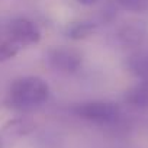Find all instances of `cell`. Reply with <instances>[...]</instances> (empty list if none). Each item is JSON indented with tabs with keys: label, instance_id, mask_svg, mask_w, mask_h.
<instances>
[{
	"label": "cell",
	"instance_id": "3",
	"mask_svg": "<svg viewBox=\"0 0 148 148\" xmlns=\"http://www.w3.org/2000/svg\"><path fill=\"white\" fill-rule=\"evenodd\" d=\"M45 61L49 68L61 74H74L83 65V54L71 47H52L45 54Z\"/></svg>",
	"mask_w": 148,
	"mask_h": 148
},
{
	"label": "cell",
	"instance_id": "6",
	"mask_svg": "<svg viewBox=\"0 0 148 148\" xmlns=\"http://www.w3.org/2000/svg\"><path fill=\"white\" fill-rule=\"evenodd\" d=\"M36 128L35 121L31 116H16L13 119H9L3 128L2 134L5 139H19L22 136H26L32 134Z\"/></svg>",
	"mask_w": 148,
	"mask_h": 148
},
{
	"label": "cell",
	"instance_id": "14",
	"mask_svg": "<svg viewBox=\"0 0 148 148\" xmlns=\"http://www.w3.org/2000/svg\"><path fill=\"white\" fill-rule=\"evenodd\" d=\"M5 145H6V139L3 138L2 134H0V148H5Z\"/></svg>",
	"mask_w": 148,
	"mask_h": 148
},
{
	"label": "cell",
	"instance_id": "5",
	"mask_svg": "<svg viewBox=\"0 0 148 148\" xmlns=\"http://www.w3.org/2000/svg\"><path fill=\"white\" fill-rule=\"evenodd\" d=\"M145 34L147 29L142 22H129L122 25L115 32V39L123 48H135L142 44V41L145 39Z\"/></svg>",
	"mask_w": 148,
	"mask_h": 148
},
{
	"label": "cell",
	"instance_id": "12",
	"mask_svg": "<svg viewBox=\"0 0 148 148\" xmlns=\"http://www.w3.org/2000/svg\"><path fill=\"white\" fill-rule=\"evenodd\" d=\"M116 16V9L113 6H106L103 12H100V22L102 23H108V22H112Z\"/></svg>",
	"mask_w": 148,
	"mask_h": 148
},
{
	"label": "cell",
	"instance_id": "9",
	"mask_svg": "<svg viewBox=\"0 0 148 148\" xmlns=\"http://www.w3.org/2000/svg\"><path fill=\"white\" fill-rule=\"evenodd\" d=\"M21 49H22V47L18 42H15L10 38H6L5 41L0 42V62H6V61L15 58Z\"/></svg>",
	"mask_w": 148,
	"mask_h": 148
},
{
	"label": "cell",
	"instance_id": "2",
	"mask_svg": "<svg viewBox=\"0 0 148 148\" xmlns=\"http://www.w3.org/2000/svg\"><path fill=\"white\" fill-rule=\"evenodd\" d=\"M74 116H77L86 122L105 126L115 128L122 123V110L119 105L106 100H89L82 102L71 108Z\"/></svg>",
	"mask_w": 148,
	"mask_h": 148
},
{
	"label": "cell",
	"instance_id": "13",
	"mask_svg": "<svg viewBox=\"0 0 148 148\" xmlns=\"http://www.w3.org/2000/svg\"><path fill=\"white\" fill-rule=\"evenodd\" d=\"M76 2L80 3V5H83V6H92V5L97 3L99 0H76Z\"/></svg>",
	"mask_w": 148,
	"mask_h": 148
},
{
	"label": "cell",
	"instance_id": "4",
	"mask_svg": "<svg viewBox=\"0 0 148 148\" xmlns=\"http://www.w3.org/2000/svg\"><path fill=\"white\" fill-rule=\"evenodd\" d=\"M6 34H8V38L18 42L22 48L38 44L42 36L38 25L28 18H16L10 21L8 25Z\"/></svg>",
	"mask_w": 148,
	"mask_h": 148
},
{
	"label": "cell",
	"instance_id": "8",
	"mask_svg": "<svg viewBox=\"0 0 148 148\" xmlns=\"http://www.w3.org/2000/svg\"><path fill=\"white\" fill-rule=\"evenodd\" d=\"M97 26L99 23L93 21H74L65 26L64 35L71 41H82V39L92 36L96 32Z\"/></svg>",
	"mask_w": 148,
	"mask_h": 148
},
{
	"label": "cell",
	"instance_id": "11",
	"mask_svg": "<svg viewBox=\"0 0 148 148\" xmlns=\"http://www.w3.org/2000/svg\"><path fill=\"white\" fill-rule=\"evenodd\" d=\"M116 6L134 12V13H142L148 9V0H113Z\"/></svg>",
	"mask_w": 148,
	"mask_h": 148
},
{
	"label": "cell",
	"instance_id": "10",
	"mask_svg": "<svg viewBox=\"0 0 148 148\" xmlns=\"http://www.w3.org/2000/svg\"><path fill=\"white\" fill-rule=\"evenodd\" d=\"M36 142L39 148H61L62 147L61 138L55 132H51V131H44L38 136Z\"/></svg>",
	"mask_w": 148,
	"mask_h": 148
},
{
	"label": "cell",
	"instance_id": "7",
	"mask_svg": "<svg viewBox=\"0 0 148 148\" xmlns=\"http://www.w3.org/2000/svg\"><path fill=\"white\" fill-rule=\"evenodd\" d=\"M123 100L134 109L148 110V82H139L129 87L123 95Z\"/></svg>",
	"mask_w": 148,
	"mask_h": 148
},
{
	"label": "cell",
	"instance_id": "1",
	"mask_svg": "<svg viewBox=\"0 0 148 148\" xmlns=\"http://www.w3.org/2000/svg\"><path fill=\"white\" fill-rule=\"evenodd\" d=\"M48 97L49 86L44 79L38 76H22L10 83L5 105L13 110L29 112L42 106Z\"/></svg>",
	"mask_w": 148,
	"mask_h": 148
}]
</instances>
